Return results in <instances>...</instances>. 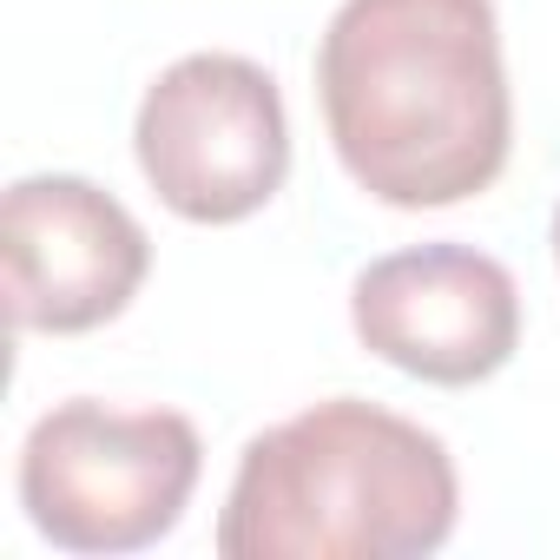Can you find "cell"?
<instances>
[{"label": "cell", "mask_w": 560, "mask_h": 560, "mask_svg": "<svg viewBox=\"0 0 560 560\" xmlns=\"http://www.w3.org/2000/svg\"><path fill=\"white\" fill-rule=\"evenodd\" d=\"M317 106L370 198L442 211L488 191L514 139L494 0H343L317 47Z\"/></svg>", "instance_id": "obj_1"}, {"label": "cell", "mask_w": 560, "mask_h": 560, "mask_svg": "<svg viewBox=\"0 0 560 560\" xmlns=\"http://www.w3.org/2000/svg\"><path fill=\"white\" fill-rule=\"evenodd\" d=\"M455 462L422 422L330 396L244 442L224 560H416L455 534Z\"/></svg>", "instance_id": "obj_2"}, {"label": "cell", "mask_w": 560, "mask_h": 560, "mask_svg": "<svg viewBox=\"0 0 560 560\" xmlns=\"http://www.w3.org/2000/svg\"><path fill=\"white\" fill-rule=\"evenodd\" d=\"M198 468L205 442L178 409L73 396L21 442V508L67 553H139L178 527Z\"/></svg>", "instance_id": "obj_3"}, {"label": "cell", "mask_w": 560, "mask_h": 560, "mask_svg": "<svg viewBox=\"0 0 560 560\" xmlns=\"http://www.w3.org/2000/svg\"><path fill=\"white\" fill-rule=\"evenodd\" d=\"M145 185L185 224H237L291 178V119L277 80L244 54H185L132 119Z\"/></svg>", "instance_id": "obj_4"}, {"label": "cell", "mask_w": 560, "mask_h": 560, "mask_svg": "<svg viewBox=\"0 0 560 560\" xmlns=\"http://www.w3.org/2000/svg\"><path fill=\"white\" fill-rule=\"evenodd\" d=\"M0 264L8 317L34 337H80L113 324L152 270V237L139 218L73 172H34L0 205Z\"/></svg>", "instance_id": "obj_5"}, {"label": "cell", "mask_w": 560, "mask_h": 560, "mask_svg": "<svg viewBox=\"0 0 560 560\" xmlns=\"http://www.w3.org/2000/svg\"><path fill=\"white\" fill-rule=\"evenodd\" d=\"M350 324L363 350L389 370L468 389L508 370L521 343V291L508 264H494L475 244H416L376 257L357 277Z\"/></svg>", "instance_id": "obj_6"}, {"label": "cell", "mask_w": 560, "mask_h": 560, "mask_svg": "<svg viewBox=\"0 0 560 560\" xmlns=\"http://www.w3.org/2000/svg\"><path fill=\"white\" fill-rule=\"evenodd\" d=\"M553 264H560V211H553Z\"/></svg>", "instance_id": "obj_7"}]
</instances>
